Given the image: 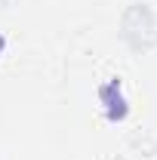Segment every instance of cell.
Listing matches in <instances>:
<instances>
[{"mask_svg": "<svg viewBox=\"0 0 157 160\" xmlns=\"http://www.w3.org/2000/svg\"><path fill=\"white\" fill-rule=\"evenodd\" d=\"M0 49H3V37H0Z\"/></svg>", "mask_w": 157, "mask_h": 160, "instance_id": "1", "label": "cell"}]
</instances>
